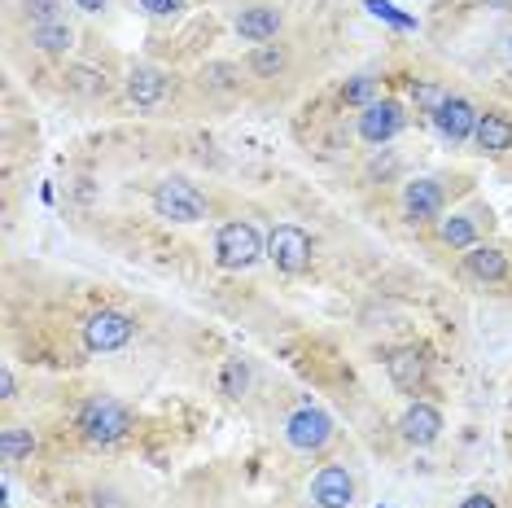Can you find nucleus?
Instances as JSON below:
<instances>
[{"instance_id":"1","label":"nucleus","mask_w":512,"mask_h":508,"mask_svg":"<svg viewBox=\"0 0 512 508\" xmlns=\"http://www.w3.org/2000/svg\"><path fill=\"white\" fill-rule=\"evenodd\" d=\"M75 430H79V438H84L88 447H114V443H123V438L136 430V417H132L127 403L110 399V395H92L84 408L75 412Z\"/></svg>"},{"instance_id":"2","label":"nucleus","mask_w":512,"mask_h":508,"mask_svg":"<svg viewBox=\"0 0 512 508\" xmlns=\"http://www.w3.org/2000/svg\"><path fill=\"white\" fill-rule=\"evenodd\" d=\"M259 259H267V241L250 219H228L215 233V263L224 272H250Z\"/></svg>"},{"instance_id":"3","label":"nucleus","mask_w":512,"mask_h":508,"mask_svg":"<svg viewBox=\"0 0 512 508\" xmlns=\"http://www.w3.org/2000/svg\"><path fill=\"white\" fill-rule=\"evenodd\" d=\"M154 215L158 219H171V224H202L206 219V193L197 184L180 180V176H167L154 184Z\"/></svg>"},{"instance_id":"4","label":"nucleus","mask_w":512,"mask_h":508,"mask_svg":"<svg viewBox=\"0 0 512 508\" xmlns=\"http://www.w3.org/2000/svg\"><path fill=\"white\" fill-rule=\"evenodd\" d=\"M311 254H316V246H311V237L302 233L298 224H276L272 237H267V263H272L276 272H285V276L307 272Z\"/></svg>"},{"instance_id":"5","label":"nucleus","mask_w":512,"mask_h":508,"mask_svg":"<svg viewBox=\"0 0 512 508\" xmlns=\"http://www.w3.org/2000/svg\"><path fill=\"white\" fill-rule=\"evenodd\" d=\"M79 333H84V346L88 351H123L127 342L136 338V320L127 316V311H114V307H101L92 311V316L79 325Z\"/></svg>"},{"instance_id":"6","label":"nucleus","mask_w":512,"mask_h":508,"mask_svg":"<svg viewBox=\"0 0 512 508\" xmlns=\"http://www.w3.org/2000/svg\"><path fill=\"white\" fill-rule=\"evenodd\" d=\"M403 123H407L403 101H394V97H377L368 110H359V114H355V132H359V141L372 145V149L390 145L394 136L403 132Z\"/></svg>"},{"instance_id":"7","label":"nucleus","mask_w":512,"mask_h":508,"mask_svg":"<svg viewBox=\"0 0 512 508\" xmlns=\"http://www.w3.org/2000/svg\"><path fill=\"white\" fill-rule=\"evenodd\" d=\"M285 443L302 456H316L333 443V417L320 408H298L294 417L285 421Z\"/></svg>"},{"instance_id":"8","label":"nucleus","mask_w":512,"mask_h":508,"mask_svg":"<svg viewBox=\"0 0 512 508\" xmlns=\"http://www.w3.org/2000/svg\"><path fill=\"white\" fill-rule=\"evenodd\" d=\"M477 119H482V110H477L469 97H460V92H451V97L442 101V106H438L434 114H429L434 132H438L447 145H464V141H473Z\"/></svg>"},{"instance_id":"9","label":"nucleus","mask_w":512,"mask_h":508,"mask_svg":"<svg viewBox=\"0 0 512 508\" xmlns=\"http://www.w3.org/2000/svg\"><path fill=\"white\" fill-rule=\"evenodd\" d=\"M442 211H447V189L434 176L407 180L403 184V219L407 224H438Z\"/></svg>"},{"instance_id":"10","label":"nucleus","mask_w":512,"mask_h":508,"mask_svg":"<svg viewBox=\"0 0 512 508\" xmlns=\"http://www.w3.org/2000/svg\"><path fill=\"white\" fill-rule=\"evenodd\" d=\"M460 272L477 285H499V281H508V272H512V254L504 246H486V241H477V246L464 250Z\"/></svg>"},{"instance_id":"11","label":"nucleus","mask_w":512,"mask_h":508,"mask_svg":"<svg viewBox=\"0 0 512 508\" xmlns=\"http://www.w3.org/2000/svg\"><path fill=\"white\" fill-rule=\"evenodd\" d=\"M232 31L246 44H272L285 31V14L276 5H246L232 18Z\"/></svg>"},{"instance_id":"12","label":"nucleus","mask_w":512,"mask_h":508,"mask_svg":"<svg viewBox=\"0 0 512 508\" xmlns=\"http://www.w3.org/2000/svg\"><path fill=\"white\" fill-rule=\"evenodd\" d=\"M386 373L403 395H416L429 377V346H399V351H390Z\"/></svg>"},{"instance_id":"13","label":"nucleus","mask_w":512,"mask_h":508,"mask_svg":"<svg viewBox=\"0 0 512 508\" xmlns=\"http://www.w3.org/2000/svg\"><path fill=\"white\" fill-rule=\"evenodd\" d=\"M171 92V75L162 66H132L127 71V101L136 110H158Z\"/></svg>"},{"instance_id":"14","label":"nucleus","mask_w":512,"mask_h":508,"mask_svg":"<svg viewBox=\"0 0 512 508\" xmlns=\"http://www.w3.org/2000/svg\"><path fill=\"white\" fill-rule=\"evenodd\" d=\"M355 500V478L346 465H324L311 478V504L316 508H351Z\"/></svg>"},{"instance_id":"15","label":"nucleus","mask_w":512,"mask_h":508,"mask_svg":"<svg viewBox=\"0 0 512 508\" xmlns=\"http://www.w3.org/2000/svg\"><path fill=\"white\" fill-rule=\"evenodd\" d=\"M399 438L407 447H434L442 438V412L434 408V403H421L416 399L412 408L399 417Z\"/></svg>"},{"instance_id":"16","label":"nucleus","mask_w":512,"mask_h":508,"mask_svg":"<svg viewBox=\"0 0 512 508\" xmlns=\"http://www.w3.org/2000/svg\"><path fill=\"white\" fill-rule=\"evenodd\" d=\"M482 219L491 224V211H456V215L438 219V228H434L438 246H442V250H469V246H477Z\"/></svg>"},{"instance_id":"17","label":"nucleus","mask_w":512,"mask_h":508,"mask_svg":"<svg viewBox=\"0 0 512 508\" xmlns=\"http://www.w3.org/2000/svg\"><path fill=\"white\" fill-rule=\"evenodd\" d=\"M473 145L482 149L486 158H504L512 149V114L508 110H482L473 132Z\"/></svg>"},{"instance_id":"18","label":"nucleus","mask_w":512,"mask_h":508,"mask_svg":"<svg viewBox=\"0 0 512 508\" xmlns=\"http://www.w3.org/2000/svg\"><path fill=\"white\" fill-rule=\"evenodd\" d=\"M246 71L254 75V79H281L285 71H289V49L285 44H254L250 49V57H246Z\"/></svg>"},{"instance_id":"19","label":"nucleus","mask_w":512,"mask_h":508,"mask_svg":"<svg viewBox=\"0 0 512 508\" xmlns=\"http://www.w3.org/2000/svg\"><path fill=\"white\" fill-rule=\"evenodd\" d=\"M27 40H31V49H40V53H71L75 27L71 22H36V27H27Z\"/></svg>"},{"instance_id":"20","label":"nucleus","mask_w":512,"mask_h":508,"mask_svg":"<svg viewBox=\"0 0 512 508\" xmlns=\"http://www.w3.org/2000/svg\"><path fill=\"white\" fill-rule=\"evenodd\" d=\"M66 92L79 101H101L110 92V84H106V75L92 71V66H71V71H66Z\"/></svg>"},{"instance_id":"21","label":"nucleus","mask_w":512,"mask_h":508,"mask_svg":"<svg viewBox=\"0 0 512 508\" xmlns=\"http://www.w3.org/2000/svg\"><path fill=\"white\" fill-rule=\"evenodd\" d=\"M31 456H36V434L27 425H5L0 430V460L18 465V460H31Z\"/></svg>"},{"instance_id":"22","label":"nucleus","mask_w":512,"mask_h":508,"mask_svg":"<svg viewBox=\"0 0 512 508\" xmlns=\"http://www.w3.org/2000/svg\"><path fill=\"white\" fill-rule=\"evenodd\" d=\"M377 97H381V79L377 75H355V79H346L342 84V106H351V110H368Z\"/></svg>"},{"instance_id":"23","label":"nucleus","mask_w":512,"mask_h":508,"mask_svg":"<svg viewBox=\"0 0 512 508\" xmlns=\"http://www.w3.org/2000/svg\"><path fill=\"white\" fill-rule=\"evenodd\" d=\"M219 390H224L228 399H241L250 390V364L246 360H224V368H219Z\"/></svg>"},{"instance_id":"24","label":"nucleus","mask_w":512,"mask_h":508,"mask_svg":"<svg viewBox=\"0 0 512 508\" xmlns=\"http://www.w3.org/2000/svg\"><path fill=\"white\" fill-rule=\"evenodd\" d=\"M18 5L27 27H36V22H66V0H18Z\"/></svg>"},{"instance_id":"25","label":"nucleus","mask_w":512,"mask_h":508,"mask_svg":"<svg viewBox=\"0 0 512 508\" xmlns=\"http://www.w3.org/2000/svg\"><path fill=\"white\" fill-rule=\"evenodd\" d=\"M241 84V66H232V62H211V66H202V88H211V92H232Z\"/></svg>"},{"instance_id":"26","label":"nucleus","mask_w":512,"mask_h":508,"mask_svg":"<svg viewBox=\"0 0 512 508\" xmlns=\"http://www.w3.org/2000/svg\"><path fill=\"white\" fill-rule=\"evenodd\" d=\"M451 97V88H442V84H434V79H421V84H416L412 79V101H416V110H425V114H434L442 101Z\"/></svg>"},{"instance_id":"27","label":"nucleus","mask_w":512,"mask_h":508,"mask_svg":"<svg viewBox=\"0 0 512 508\" xmlns=\"http://www.w3.org/2000/svg\"><path fill=\"white\" fill-rule=\"evenodd\" d=\"M184 5H189V0H136V9H141L145 18H180Z\"/></svg>"},{"instance_id":"28","label":"nucleus","mask_w":512,"mask_h":508,"mask_svg":"<svg viewBox=\"0 0 512 508\" xmlns=\"http://www.w3.org/2000/svg\"><path fill=\"white\" fill-rule=\"evenodd\" d=\"M364 5L372 9V14H377V18H386V22H394V27H399V31H412L416 27V18H407V14H399V9H394L390 5V0H364Z\"/></svg>"},{"instance_id":"29","label":"nucleus","mask_w":512,"mask_h":508,"mask_svg":"<svg viewBox=\"0 0 512 508\" xmlns=\"http://www.w3.org/2000/svg\"><path fill=\"white\" fill-rule=\"evenodd\" d=\"M0 399H5V403L18 399V381H14V373H9V368L0 373Z\"/></svg>"},{"instance_id":"30","label":"nucleus","mask_w":512,"mask_h":508,"mask_svg":"<svg viewBox=\"0 0 512 508\" xmlns=\"http://www.w3.org/2000/svg\"><path fill=\"white\" fill-rule=\"evenodd\" d=\"M460 508H499V504L491 500V495L477 491V495H469V500H460Z\"/></svg>"},{"instance_id":"31","label":"nucleus","mask_w":512,"mask_h":508,"mask_svg":"<svg viewBox=\"0 0 512 508\" xmlns=\"http://www.w3.org/2000/svg\"><path fill=\"white\" fill-rule=\"evenodd\" d=\"M110 0H75V9H84V14H101Z\"/></svg>"}]
</instances>
